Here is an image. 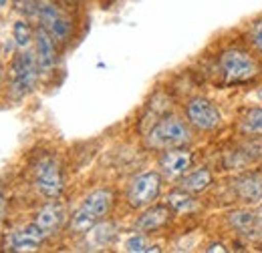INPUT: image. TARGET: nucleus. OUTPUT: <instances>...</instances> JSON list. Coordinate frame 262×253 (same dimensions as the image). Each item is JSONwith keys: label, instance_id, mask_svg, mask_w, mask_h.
<instances>
[{"label": "nucleus", "instance_id": "f257e3e1", "mask_svg": "<svg viewBox=\"0 0 262 253\" xmlns=\"http://www.w3.org/2000/svg\"><path fill=\"white\" fill-rule=\"evenodd\" d=\"M113 191L111 189H95L91 191L83 203L79 205V209L73 213L71 217V231L73 233H87L91 231L99 221H103L111 207H113Z\"/></svg>", "mask_w": 262, "mask_h": 253}, {"label": "nucleus", "instance_id": "f03ea898", "mask_svg": "<svg viewBox=\"0 0 262 253\" xmlns=\"http://www.w3.org/2000/svg\"><path fill=\"white\" fill-rule=\"evenodd\" d=\"M192 141V133L188 125L169 115L164 117L162 121H158L151 127V131L147 133V145L156 151H167V149H176V147H186Z\"/></svg>", "mask_w": 262, "mask_h": 253}, {"label": "nucleus", "instance_id": "7ed1b4c3", "mask_svg": "<svg viewBox=\"0 0 262 253\" xmlns=\"http://www.w3.org/2000/svg\"><path fill=\"white\" fill-rule=\"evenodd\" d=\"M40 68L36 63V57L31 50H20L10 64V91L16 98L31 95L36 89Z\"/></svg>", "mask_w": 262, "mask_h": 253}, {"label": "nucleus", "instance_id": "20e7f679", "mask_svg": "<svg viewBox=\"0 0 262 253\" xmlns=\"http://www.w3.org/2000/svg\"><path fill=\"white\" fill-rule=\"evenodd\" d=\"M34 187L47 199H57L65 189V175L61 163L51 155H45L34 165Z\"/></svg>", "mask_w": 262, "mask_h": 253}, {"label": "nucleus", "instance_id": "39448f33", "mask_svg": "<svg viewBox=\"0 0 262 253\" xmlns=\"http://www.w3.org/2000/svg\"><path fill=\"white\" fill-rule=\"evenodd\" d=\"M220 70L228 83H246L258 74V63L240 48H228L220 57Z\"/></svg>", "mask_w": 262, "mask_h": 253}, {"label": "nucleus", "instance_id": "423d86ee", "mask_svg": "<svg viewBox=\"0 0 262 253\" xmlns=\"http://www.w3.org/2000/svg\"><path fill=\"white\" fill-rule=\"evenodd\" d=\"M162 191V175L158 171H147L133 177L127 187V203L133 209H145L156 203Z\"/></svg>", "mask_w": 262, "mask_h": 253}, {"label": "nucleus", "instance_id": "0eeeda50", "mask_svg": "<svg viewBox=\"0 0 262 253\" xmlns=\"http://www.w3.org/2000/svg\"><path fill=\"white\" fill-rule=\"evenodd\" d=\"M36 14H38V20H40V27H45L51 32V36L55 40H59V42L69 40V36L73 32V22L69 20V16L59 6H55L49 0L38 2L36 4Z\"/></svg>", "mask_w": 262, "mask_h": 253}, {"label": "nucleus", "instance_id": "6e6552de", "mask_svg": "<svg viewBox=\"0 0 262 253\" xmlns=\"http://www.w3.org/2000/svg\"><path fill=\"white\" fill-rule=\"evenodd\" d=\"M186 117L188 123L198 131H214L222 123L220 109L206 96H196L186 105Z\"/></svg>", "mask_w": 262, "mask_h": 253}, {"label": "nucleus", "instance_id": "1a4fd4ad", "mask_svg": "<svg viewBox=\"0 0 262 253\" xmlns=\"http://www.w3.org/2000/svg\"><path fill=\"white\" fill-rule=\"evenodd\" d=\"M49 235L36 225V223H29L16 231H12L8 235V243H4V249L8 251H36L38 245L47 239Z\"/></svg>", "mask_w": 262, "mask_h": 253}, {"label": "nucleus", "instance_id": "9d476101", "mask_svg": "<svg viewBox=\"0 0 262 253\" xmlns=\"http://www.w3.org/2000/svg\"><path fill=\"white\" fill-rule=\"evenodd\" d=\"M192 163H194L192 151L184 147H176V149L164 151V155L160 157V169H162V175L167 179H180L190 171Z\"/></svg>", "mask_w": 262, "mask_h": 253}, {"label": "nucleus", "instance_id": "9b49d317", "mask_svg": "<svg viewBox=\"0 0 262 253\" xmlns=\"http://www.w3.org/2000/svg\"><path fill=\"white\" fill-rule=\"evenodd\" d=\"M34 57L40 68V74H49L57 66V48L55 38L45 27H38L34 32Z\"/></svg>", "mask_w": 262, "mask_h": 253}, {"label": "nucleus", "instance_id": "f8f14e48", "mask_svg": "<svg viewBox=\"0 0 262 253\" xmlns=\"http://www.w3.org/2000/svg\"><path fill=\"white\" fill-rule=\"evenodd\" d=\"M65 219H67V209H65V205L59 203V201H51V203L42 205V207L36 211V215H34V223H36L47 235L57 233V231L63 227Z\"/></svg>", "mask_w": 262, "mask_h": 253}, {"label": "nucleus", "instance_id": "ddd939ff", "mask_svg": "<svg viewBox=\"0 0 262 253\" xmlns=\"http://www.w3.org/2000/svg\"><path fill=\"white\" fill-rule=\"evenodd\" d=\"M173 215V209L165 203V205H149L145 207V211L139 215V219L135 223V229L141 233H151V231H160L165 227Z\"/></svg>", "mask_w": 262, "mask_h": 253}, {"label": "nucleus", "instance_id": "4468645a", "mask_svg": "<svg viewBox=\"0 0 262 253\" xmlns=\"http://www.w3.org/2000/svg\"><path fill=\"white\" fill-rule=\"evenodd\" d=\"M232 189L242 203H256L262 199V175L256 171L238 175L232 181Z\"/></svg>", "mask_w": 262, "mask_h": 253}, {"label": "nucleus", "instance_id": "2eb2a0df", "mask_svg": "<svg viewBox=\"0 0 262 253\" xmlns=\"http://www.w3.org/2000/svg\"><path fill=\"white\" fill-rule=\"evenodd\" d=\"M214 183V177L210 173V169L202 167V169H196L192 173H186L184 177H180V189L188 191L192 195L196 193H204L206 189H210Z\"/></svg>", "mask_w": 262, "mask_h": 253}, {"label": "nucleus", "instance_id": "dca6fc26", "mask_svg": "<svg viewBox=\"0 0 262 253\" xmlns=\"http://www.w3.org/2000/svg\"><path fill=\"white\" fill-rule=\"evenodd\" d=\"M167 205L173 209V213H190L196 209V199L192 197V193L184 189H178L167 195Z\"/></svg>", "mask_w": 262, "mask_h": 253}, {"label": "nucleus", "instance_id": "f3484780", "mask_svg": "<svg viewBox=\"0 0 262 253\" xmlns=\"http://www.w3.org/2000/svg\"><path fill=\"white\" fill-rule=\"evenodd\" d=\"M240 131L248 137H258L262 135V107H256V109H250L242 121H240Z\"/></svg>", "mask_w": 262, "mask_h": 253}, {"label": "nucleus", "instance_id": "a211bd4d", "mask_svg": "<svg viewBox=\"0 0 262 253\" xmlns=\"http://www.w3.org/2000/svg\"><path fill=\"white\" fill-rule=\"evenodd\" d=\"M91 235H93V239H95V243H97L99 247H107L115 239V225L113 223H107L103 219V221H99L91 229Z\"/></svg>", "mask_w": 262, "mask_h": 253}, {"label": "nucleus", "instance_id": "6ab92c4d", "mask_svg": "<svg viewBox=\"0 0 262 253\" xmlns=\"http://www.w3.org/2000/svg\"><path fill=\"white\" fill-rule=\"evenodd\" d=\"M12 38H14L16 46L20 50L29 48V44L33 40V29H31V24L27 20H16L14 27H12Z\"/></svg>", "mask_w": 262, "mask_h": 253}, {"label": "nucleus", "instance_id": "aec40b11", "mask_svg": "<svg viewBox=\"0 0 262 253\" xmlns=\"http://www.w3.org/2000/svg\"><path fill=\"white\" fill-rule=\"evenodd\" d=\"M125 251L129 253H149V251H160V247L158 245H151L149 241H147V237L139 231V233H135V235H131L129 239L125 241Z\"/></svg>", "mask_w": 262, "mask_h": 253}, {"label": "nucleus", "instance_id": "412c9836", "mask_svg": "<svg viewBox=\"0 0 262 253\" xmlns=\"http://www.w3.org/2000/svg\"><path fill=\"white\" fill-rule=\"evenodd\" d=\"M248 40H250V44H252L256 50L262 53V18L256 20V22L250 27V31H248Z\"/></svg>", "mask_w": 262, "mask_h": 253}, {"label": "nucleus", "instance_id": "4be33fe9", "mask_svg": "<svg viewBox=\"0 0 262 253\" xmlns=\"http://www.w3.org/2000/svg\"><path fill=\"white\" fill-rule=\"evenodd\" d=\"M4 209H6V193H4V185L0 181V221L4 217Z\"/></svg>", "mask_w": 262, "mask_h": 253}, {"label": "nucleus", "instance_id": "5701e85b", "mask_svg": "<svg viewBox=\"0 0 262 253\" xmlns=\"http://www.w3.org/2000/svg\"><path fill=\"white\" fill-rule=\"evenodd\" d=\"M218 249H220V251H226V247H224L222 243H220V245H218V243H214V245H210L206 251H218Z\"/></svg>", "mask_w": 262, "mask_h": 253}, {"label": "nucleus", "instance_id": "b1692460", "mask_svg": "<svg viewBox=\"0 0 262 253\" xmlns=\"http://www.w3.org/2000/svg\"><path fill=\"white\" fill-rule=\"evenodd\" d=\"M2 81H4V72H2V63H0V87H2Z\"/></svg>", "mask_w": 262, "mask_h": 253}, {"label": "nucleus", "instance_id": "393cba45", "mask_svg": "<svg viewBox=\"0 0 262 253\" xmlns=\"http://www.w3.org/2000/svg\"><path fill=\"white\" fill-rule=\"evenodd\" d=\"M8 2H10V0H0V8H4V6L8 4Z\"/></svg>", "mask_w": 262, "mask_h": 253}, {"label": "nucleus", "instance_id": "a878e982", "mask_svg": "<svg viewBox=\"0 0 262 253\" xmlns=\"http://www.w3.org/2000/svg\"><path fill=\"white\" fill-rule=\"evenodd\" d=\"M69 2H75V0H69Z\"/></svg>", "mask_w": 262, "mask_h": 253}, {"label": "nucleus", "instance_id": "bb28decb", "mask_svg": "<svg viewBox=\"0 0 262 253\" xmlns=\"http://www.w3.org/2000/svg\"><path fill=\"white\" fill-rule=\"evenodd\" d=\"M260 223H262V215H260Z\"/></svg>", "mask_w": 262, "mask_h": 253}]
</instances>
